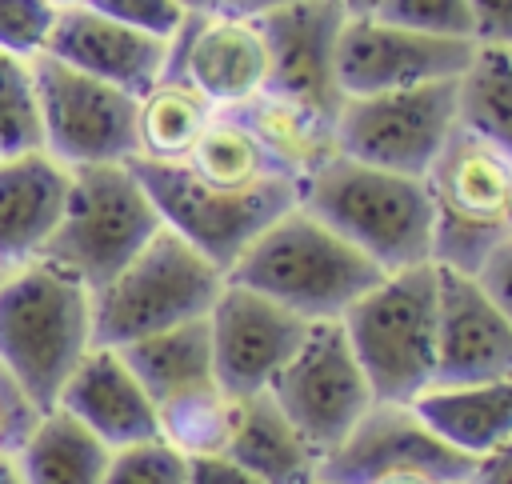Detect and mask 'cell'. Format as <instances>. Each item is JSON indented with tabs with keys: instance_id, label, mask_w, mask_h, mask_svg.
<instances>
[{
	"instance_id": "1",
	"label": "cell",
	"mask_w": 512,
	"mask_h": 484,
	"mask_svg": "<svg viewBox=\"0 0 512 484\" xmlns=\"http://www.w3.org/2000/svg\"><path fill=\"white\" fill-rule=\"evenodd\" d=\"M384 272L316 220L300 200L280 212L224 272V280L244 284L308 324L340 320Z\"/></svg>"
},
{
	"instance_id": "29",
	"label": "cell",
	"mask_w": 512,
	"mask_h": 484,
	"mask_svg": "<svg viewBox=\"0 0 512 484\" xmlns=\"http://www.w3.org/2000/svg\"><path fill=\"white\" fill-rule=\"evenodd\" d=\"M232 412H236V396H228L220 384H212V388H200L172 404H160L156 420H160V436L172 448H180L184 456H216L228 444Z\"/></svg>"
},
{
	"instance_id": "10",
	"label": "cell",
	"mask_w": 512,
	"mask_h": 484,
	"mask_svg": "<svg viewBox=\"0 0 512 484\" xmlns=\"http://www.w3.org/2000/svg\"><path fill=\"white\" fill-rule=\"evenodd\" d=\"M44 152L64 168L124 164L136 156V96L52 56H32Z\"/></svg>"
},
{
	"instance_id": "20",
	"label": "cell",
	"mask_w": 512,
	"mask_h": 484,
	"mask_svg": "<svg viewBox=\"0 0 512 484\" xmlns=\"http://www.w3.org/2000/svg\"><path fill=\"white\" fill-rule=\"evenodd\" d=\"M72 168L44 148L0 156V272L32 264L60 224Z\"/></svg>"
},
{
	"instance_id": "11",
	"label": "cell",
	"mask_w": 512,
	"mask_h": 484,
	"mask_svg": "<svg viewBox=\"0 0 512 484\" xmlns=\"http://www.w3.org/2000/svg\"><path fill=\"white\" fill-rule=\"evenodd\" d=\"M268 396L320 456L332 452L352 432V424L376 404L340 320L308 324V336L280 368Z\"/></svg>"
},
{
	"instance_id": "17",
	"label": "cell",
	"mask_w": 512,
	"mask_h": 484,
	"mask_svg": "<svg viewBox=\"0 0 512 484\" xmlns=\"http://www.w3.org/2000/svg\"><path fill=\"white\" fill-rule=\"evenodd\" d=\"M512 380V320L472 272L436 268V380Z\"/></svg>"
},
{
	"instance_id": "31",
	"label": "cell",
	"mask_w": 512,
	"mask_h": 484,
	"mask_svg": "<svg viewBox=\"0 0 512 484\" xmlns=\"http://www.w3.org/2000/svg\"><path fill=\"white\" fill-rule=\"evenodd\" d=\"M104 484H188V456L164 436L112 448Z\"/></svg>"
},
{
	"instance_id": "37",
	"label": "cell",
	"mask_w": 512,
	"mask_h": 484,
	"mask_svg": "<svg viewBox=\"0 0 512 484\" xmlns=\"http://www.w3.org/2000/svg\"><path fill=\"white\" fill-rule=\"evenodd\" d=\"M472 40L512 48V0H468Z\"/></svg>"
},
{
	"instance_id": "43",
	"label": "cell",
	"mask_w": 512,
	"mask_h": 484,
	"mask_svg": "<svg viewBox=\"0 0 512 484\" xmlns=\"http://www.w3.org/2000/svg\"><path fill=\"white\" fill-rule=\"evenodd\" d=\"M340 4H344L348 16H368V12H376L380 0H340Z\"/></svg>"
},
{
	"instance_id": "23",
	"label": "cell",
	"mask_w": 512,
	"mask_h": 484,
	"mask_svg": "<svg viewBox=\"0 0 512 484\" xmlns=\"http://www.w3.org/2000/svg\"><path fill=\"white\" fill-rule=\"evenodd\" d=\"M412 412L460 456L476 460L512 436V380L432 384L412 400Z\"/></svg>"
},
{
	"instance_id": "13",
	"label": "cell",
	"mask_w": 512,
	"mask_h": 484,
	"mask_svg": "<svg viewBox=\"0 0 512 484\" xmlns=\"http://www.w3.org/2000/svg\"><path fill=\"white\" fill-rule=\"evenodd\" d=\"M476 40L428 36L380 16H348L336 44V80L344 100L392 88H416L436 80H456L472 60Z\"/></svg>"
},
{
	"instance_id": "15",
	"label": "cell",
	"mask_w": 512,
	"mask_h": 484,
	"mask_svg": "<svg viewBox=\"0 0 512 484\" xmlns=\"http://www.w3.org/2000/svg\"><path fill=\"white\" fill-rule=\"evenodd\" d=\"M268 44V88L324 116H340L344 92L336 80V44L348 20L340 0H296L252 16Z\"/></svg>"
},
{
	"instance_id": "44",
	"label": "cell",
	"mask_w": 512,
	"mask_h": 484,
	"mask_svg": "<svg viewBox=\"0 0 512 484\" xmlns=\"http://www.w3.org/2000/svg\"><path fill=\"white\" fill-rule=\"evenodd\" d=\"M376 484H436V480H428V476H384Z\"/></svg>"
},
{
	"instance_id": "12",
	"label": "cell",
	"mask_w": 512,
	"mask_h": 484,
	"mask_svg": "<svg viewBox=\"0 0 512 484\" xmlns=\"http://www.w3.org/2000/svg\"><path fill=\"white\" fill-rule=\"evenodd\" d=\"M472 460L448 448L412 404H372L352 432L320 456L328 484H376L384 476H428L436 484H464Z\"/></svg>"
},
{
	"instance_id": "35",
	"label": "cell",
	"mask_w": 512,
	"mask_h": 484,
	"mask_svg": "<svg viewBox=\"0 0 512 484\" xmlns=\"http://www.w3.org/2000/svg\"><path fill=\"white\" fill-rule=\"evenodd\" d=\"M40 416H44V412L32 404V396H28V392L16 384V376L0 364V452H4V456H16Z\"/></svg>"
},
{
	"instance_id": "24",
	"label": "cell",
	"mask_w": 512,
	"mask_h": 484,
	"mask_svg": "<svg viewBox=\"0 0 512 484\" xmlns=\"http://www.w3.org/2000/svg\"><path fill=\"white\" fill-rule=\"evenodd\" d=\"M120 356L128 360V368L136 372V380L144 384V392L156 408L216 384L208 320H188L168 332L124 344Z\"/></svg>"
},
{
	"instance_id": "41",
	"label": "cell",
	"mask_w": 512,
	"mask_h": 484,
	"mask_svg": "<svg viewBox=\"0 0 512 484\" xmlns=\"http://www.w3.org/2000/svg\"><path fill=\"white\" fill-rule=\"evenodd\" d=\"M184 16H212V12H224V0H172Z\"/></svg>"
},
{
	"instance_id": "8",
	"label": "cell",
	"mask_w": 512,
	"mask_h": 484,
	"mask_svg": "<svg viewBox=\"0 0 512 484\" xmlns=\"http://www.w3.org/2000/svg\"><path fill=\"white\" fill-rule=\"evenodd\" d=\"M136 180L144 184L160 224L188 240L200 256H208L220 272L280 216L300 200L296 180H268L260 188H216L188 172V164H156L128 160Z\"/></svg>"
},
{
	"instance_id": "5",
	"label": "cell",
	"mask_w": 512,
	"mask_h": 484,
	"mask_svg": "<svg viewBox=\"0 0 512 484\" xmlns=\"http://www.w3.org/2000/svg\"><path fill=\"white\" fill-rule=\"evenodd\" d=\"M224 272L188 240L160 228L104 288L92 292V344L124 348L144 336L204 320Z\"/></svg>"
},
{
	"instance_id": "21",
	"label": "cell",
	"mask_w": 512,
	"mask_h": 484,
	"mask_svg": "<svg viewBox=\"0 0 512 484\" xmlns=\"http://www.w3.org/2000/svg\"><path fill=\"white\" fill-rule=\"evenodd\" d=\"M224 456L252 472L260 484H312L320 480V452L296 432L268 392L240 396L228 428Z\"/></svg>"
},
{
	"instance_id": "27",
	"label": "cell",
	"mask_w": 512,
	"mask_h": 484,
	"mask_svg": "<svg viewBox=\"0 0 512 484\" xmlns=\"http://www.w3.org/2000/svg\"><path fill=\"white\" fill-rule=\"evenodd\" d=\"M456 128L512 160V48L476 44L456 76Z\"/></svg>"
},
{
	"instance_id": "7",
	"label": "cell",
	"mask_w": 512,
	"mask_h": 484,
	"mask_svg": "<svg viewBox=\"0 0 512 484\" xmlns=\"http://www.w3.org/2000/svg\"><path fill=\"white\" fill-rule=\"evenodd\" d=\"M420 180L432 208V264L476 272L508 236L512 160L456 128Z\"/></svg>"
},
{
	"instance_id": "40",
	"label": "cell",
	"mask_w": 512,
	"mask_h": 484,
	"mask_svg": "<svg viewBox=\"0 0 512 484\" xmlns=\"http://www.w3.org/2000/svg\"><path fill=\"white\" fill-rule=\"evenodd\" d=\"M284 4H296V0H224V12H236V16H264V12H276Z\"/></svg>"
},
{
	"instance_id": "38",
	"label": "cell",
	"mask_w": 512,
	"mask_h": 484,
	"mask_svg": "<svg viewBox=\"0 0 512 484\" xmlns=\"http://www.w3.org/2000/svg\"><path fill=\"white\" fill-rule=\"evenodd\" d=\"M188 484H260L224 452L216 456H188Z\"/></svg>"
},
{
	"instance_id": "36",
	"label": "cell",
	"mask_w": 512,
	"mask_h": 484,
	"mask_svg": "<svg viewBox=\"0 0 512 484\" xmlns=\"http://www.w3.org/2000/svg\"><path fill=\"white\" fill-rule=\"evenodd\" d=\"M480 280V288L492 296V304L512 320V236H504L472 272Z\"/></svg>"
},
{
	"instance_id": "14",
	"label": "cell",
	"mask_w": 512,
	"mask_h": 484,
	"mask_svg": "<svg viewBox=\"0 0 512 484\" xmlns=\"http://www.w3.org/2000/svg\"><path fill=\"white\" fill-rule=\"evenodd\" d=\"M204 320L212 340L216 384L236 400L268 392L280 368L292 360V352L308 336V320L292 316L276 300L232 280H224Z\"/></svg>"
},
{
	"instance_id": "28",
	"label": "cell",
	"mask_w": 512,
	"mask_h": 484,
	"mask_svg": "<svg viewBox=\"0 0 512 484\" xmlns=\"http://www.w3.org/2000/svg\"><path fill=\"white\" fill-rule=\"evenodd\" d=\"M192 176H200L204 184L216 188H260L268 180H288L272 168V160L264 156V148L256 144V136L232 116V112H216L212 124L204 128V136L196 140V148L188 152Z\"/></svg>"
},
{
	"instance_id": "16",
	"label": "cell",
	"mask_w": 512,
	"mask_h": 484,
	"mask_svg": "<svg viewBox=\"0 0 512 484\" xmlns=\"http://www.w3.org/2000/svg\"><path fill=\"white\" fill-rule=\"evenodd\" d=\"M164 72L184 76L212 100V108L228 112L268 88V44L252 16H184L180 32L168 40Z\"/></svg>"
},
{
	"instance_id": "45",
	"label": "cell",
	"mask_w": 512,
	"mask_h": 484,
	"mask_svg": "<svg viewBox=\"0 0 512 484\" xmlns=\"http://www.w3.org/2000/svg\"><path fill=\"white\" fill-rule=\"evenodd\" d=\"M52 4H56V8H84L88 0H52Z\"/></svg>"
},
{
	"instance_id": "6",
	"label": "cell",
	"mask_w": 512,
	"mask_h": 484,
	"mask_svg": "<svg viewBox=\"0 0 512 484\" xmlns=\"http://www.w3.org/2000/svg\"><path fill=\"white\" fill-rule=\"evenodd\" d=\"M160 228L164 224H160L144 184L128 168V160L124 164H84V168H72L60 224L36 260H48L52 268L76 276L88 292H96Z\"/></svg>"
},
{
	"instance_id": "18",
	"label": "cell",
	"mask_w": 512,
	"mask_h": 484,
	"mask_svg": "<svg viewBox=\"0 0 512 484\" xmlns=\"http://www.w3.org/2000/svg\"><path fill=\"white\" fill-rule=\"evenodd\" d=\"M44 56L92 80H104L128 96H144L168 68V40L92 8H60Z\"/></svg>"
},
{
	"instance_id": "9",
	"label": "cell",
	"mask_w": 512,
	"mask_h": 484,
	"mask_svg": "<svg viewBox=\"0 0 512 484\" xmlns=\"http://www.w3.org/2000/svg\"><path fill=\"white\" fill-rule=\"evenodd\" d=\"M456 132V80L348 96L336 116V152L360 164L424 176Z\"/></svg>"
},
{
	"instance_id": "32",
	"label": "cell",
	"mask_w": 512,
	"mask_h": 484,
	"mask_svg": "<svg viewBox=\"0 0 512 484\" xmlns=\"http://www.w3.org/2000/svg\"><path fill=\"white\" fill-rule=\"evenodd\" d=\"M372 16L400 24V28H412V32H428V36L472 40L468 0H380Z\"/></svg>"
},
{
	"instance_id": "3",
	"label": "cell",
	"mask_w": 512,
	"mask_h": 484,
	"mask_svg": "<svg viewBox=\"0 0 512 484\" xmlns=\"http://www.w3.org/2000/svg\"><path fill=\"white\" fill-rule=\"evenodd\" d=\"M92 348V292L52 268L32 260L0 272V364L48 412L72 376V368Z\"/></svg>"
},
{
	"instance_id": "33",
	"label": "cell",
	"mask_w": 512,
	"mask_h": 484,
	"mask_svg": "<svg viewBox=\"0 0 512 484\" xmlns=\"http://www.w3.org/2000/svg\"><path fill=\"white\" fill-rule=\"evenodd\" d=\"M60 8L52 0H0V52L12 56H40Z\"/></svg>"
},
{
	"instance_id": "2",
	"label": "cell",
	"mask_w": 512,
	"mask_h": 484,
	"mask_svg": "<svg viewBox=\"0 0 512 484\" xmlns=\"http://www.w3.org/2000/svg\"><path fill=\"white\" fill-rule=\"evenodd\" d=\"M300 208L324 220L380 272L432 264V208L424 180L416 176L384 172L336 152L300 180Z\"/></svg>"
},
{
	"instance_id": "42",
	"label": "cell",
	"mask_w": 512,
	"mask_h": 484,
	"mask_svg": "<svg viewBox=\"0 0 512 484\" xmlns=\"http://www.w3.org/2000/svg\"><path fill=\"white\" fill-rule=\"evenodd\" d=\"M0 484H24V472H20V460L16 456H4L0 452Z\"/></svg>"
},
{
	"instance_id": "47",
	"label": "cell",
	"mask_w": 512,
	"mask_h": 484,
	"mask_svg": "<svg viewBox=\"0 0 512 484\" xmlns=\"http://www.w3.org/2000/svg\"><path fill=\"white\" fill-rule=\"evenodd\" d=\"M312 484H328V480H312Z\"/></svg>"
},
{
	"instance_id": "4",
	"label": "cell",
	"mask_w": 512,
	"mask_h": 484,
	"mask_svg": "<svg viewBox=\"0 0 512 484\" xmlns=\"http://www.w3.org/2000/svg\"><path fill=\"white\" fill-rule=\"evenodd\" d=\"M348 348L380 404H412L436 380V264L384 272L344 316Z\"/></svg>"
},
{
	"instance_id": "30",
	"label": "cell",
	"mask_w": 512,
	"mask_h": 484,
	"mask_svg": "<svg viewBox=\"0 0 512 484\" xmlns=\"http://www.w3.org/2000/svg\"><path fill=\"white\" fill-rule=\"evenodd\" d=\"M44 148L32 60L0 52V156Z\"/></svg>"
},
{
	"instance_id": "26",
	"label": "cell",
	"mask_w": 512,
	"mask_h": 484,
	"mask_svg": "<svg viewBox=\"0 0 512 484\" xmlns=\"http://www.w3.org/2000/svg\"><path fill=\"white\" fill-rule=\"evenodd\" d=\"M108 456L112 448L64 408H48L16 452L24 484H104Z\"/></svg>"
},
{
	"instance_id": "19",
	"label": "cell",
	"mask_w": 512,
	"mask_h": 484,
	"mask_svg": "<svg viewBox=\"0 0 512 484\" xmlns=\"http://www.w3.org/2000/svg\"><path fill=\"white\" fill-rule=\"evenodd\" d=\"M52 408H64L108 448H124V444L160 436L156 404L148 400L144 384L120 356V348L92 344L84 352V360L72 368V376L64 380Z\"/></svg>"
},
{
	"instance_id": "39",
	"label": "cell",
	"mask_w": 512,
	"mask_h": 484,
	"mask_svg": "<svg viewBox=\"0 0 512 484\" xmlns=\"http://www.w3.org/2000/svg\"><path fill=\"white\" fill-rule=\"evenodd\" d=\"M464 484H512V436L472 460Z\"/></svg>"
},
{
	"instance_id": "22",
	"label": "cell",
	"mask_w": 512,
	"mask_h": 484,
	"mask_svg": "<svg viewBox=\"0 0 512 484\" xmlns=\"http://www.w3.org/2000/svg\"><path fill=\"white\" fill-rule=\"evenodd\" d=\"M264 148L272 168L288 180H308L324 160L336 156V120L284 96V92H256L248 104L228 108Z\"/></svg>"
},
{
	"instance_id": "34",
	"label": "cell",
	"mask_w": 512,
	"mask_h": 484,
	"mask_svg": "<svg viewBox=\"0 0 512 484\" xmlns=\"http://www.w3.org/2000/svg\"><path fill=\"white\" fill-rule=\"evenodd\" d=\"M84 8L92 12H104L120 24H132L140 32H152L160 40H172L184 24V12L172 4V0H88Z\"/></svg>"
},
{
	"instance_id": "46",
	"label": "cell",
	"mask_w": 512,
	"mask_h": 484,
	"mask_svg": "<svg viewBox=\"0 0 512 484\" xmlns=\"http://www.w3.org/2000/svg\"><path fill=\"white\" fill-rule=\"evenodd\" d=\"M508 236H512V188H508Z\"/></svg>"
},
{
	"instance_id": "25",
	"label": "cell",
	"mask_w": 512,
	"mask_h": 484,
	"mask_svg": "<svg viewBox=\"0 0 512 484\" xmlns=\"http://www.w3.org/2000/svg\"><path fill=\"white\" fill-rule=\"evenodd\" d=\"M220 108L184 76L164 72L144 96H136V160L180 164L204 136Z\"/></svg>"
}]
</instances>
